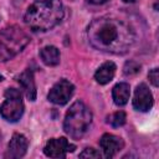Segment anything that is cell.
Instances as JSON below:
<instances>
[{"label":"cell","mask_w":159,"mask_h":159,"mask_svg":"<svg viewBox=\"0 0 159 159\" xmlns=\"http://www.w3.org/2000/svg\"><path fill=\"white\" fill-rule=\"evenodd\" d=\"M63 16L60 0H34L25 14V22L34 31H47L56 26Z\"/></svg>","instance_id":"cell-1"},{"label":"cell","mask_w":159,"mask_h":159,"mask_svg":"<svg viewBox=\"0 0 159 159\" xmlns=\"http://www.w3.org/2000/svg\"><path fill=\"white\" fill-rule=\"evenodd\" d=\"M91 122H92V112L83 102L77 101L70 107L68 112L66 113L63 129L70 137L75 139H80L87 133Z\"/></svg>","instance_id":"cell-2"},{"label":"cell","mask_w":159,"mask_h":159,"mask_svg":"<svg viewBox=\"0 0 159 159\" xmlns=\"http://www.w3.org/2000/svg\"><path fill=\"white\" fill-rule=\"evenodd\" d=\"M29 36L17 26L0 30V61H7L16 56L29 43Z\"/></svg>","instance_id":"cell-3"},{"label":"cell","mask_w":159,"mask_h":159,"mask_svg":"<svg viewBox=\"0 0 159 159\" xmlns=\"http://www.w3.org/2000/svg\"><path fill=\"white\" fill-rule=\"evenodd\" d=\"M24 113V103L21 92L16 88H7L5 91V101L0 106V114L7 122H17Z\"/></svg>","instance_id":"cell-4"},{"label":"cell","mask_w":159,"mask_h":159,"mask_svg":"<svg viewBox=\"0 0 159 159\" xmlns=\"http://www.w3.org/2000/svg\"><path fill=\"white\" fill-rule=\"evenodd\" d=\"M118 37H119V26L117 22L112 20L101 21L99 26L94 32V39L98 41V43L108 48L117 42Z\"/></svg>","instance_id":"cell-5"},{"label":"cell","mask_w":159,"mask_h":159,"mask_svg":"<svg viewBox=\"0 0 159 159\" xmlns=\"http://www.w3.org/2000/svg\"><path fill=\"white\" fill-rule=\"evenodd\" d=\"M73 91H75V86L70 81L60 80L50 89L47 98H48L50 102H52L55 104L63 106V104H66L70 101V98L73 94Z\"/></svg>","instance_id":"cell-6"},{"label":"cell","mask_w":159,"mask_h":159,"mask_svg":"<svg viewBox=\"0 0 159 159\" xmlns=\"http://www.w3.org/2000/svg\"><path fill=\"white\" fill-rule=\"evenodd\" d=\"M76 147L70 144L66 138L50 139L43 148V153L50 158H65L67 153L73 152Z\"/></svg>","instance_id":"cell-7"},{"label":"cell","mask_w":159,"mask_h":159,"mask_svg":"<svg viewBox=\"0 0 159 159\" xmlns=\"http://www.w3.org/2000/svg\"><path fill=\"white\" fill-rule=\"evenodd\" d=\"M153 106V96L152 92L149 91L148 86L145 83H140L137 86L135 92H134V98H133V107L137 111L140 112H147L152 108Z\"/></svg>","instance_id":"cell-8"},{"label":"cell","mask_w":159,"mask_h":159,"mask_svg":"<svg viewBox=\"0 0 159 159\" xmlns=\"http://www.w3.org/2000/svg\"><path fill=\"white\" fill-rule=\"evenodd\" d=\"M29 148V140L24 134L15 133L9 142L7 150L5 153L6 158H21L26 154Z\"/></svg>","instance_id":"cell-9"},{"label":"cell","mask_w":159,"mask_h":159,"mask_svg":"<svg viewBox=\"0 0 159 159\" xmlns=\"http://www.w3.org/2000/svg\"><path fill=\"white\" fill-rule=\"evenodd\" d=\"M99 145H101V148H102V150L107 158H113L120 149H123L124 142L122 138H119L114 134L106 133L101 137Z\"/></svg>","instance_id":"cell-10"},{"label":"cell","mask_w":159,"mask_h":159,"mask_svg":"<svg viewBox=\"0 0 159 159\" xmlns=\"http://www.w3.org/2000/svg\"><path fill=\"white\" fill-rule=\"evenodd\" d=\"M19 83L21 86V88L24 89L26 97L29 101H35L36 99V86H35V80H34V75L31 70H26L24 71L20 76H19Z\"/></svg>","instance_id":"cell-11"},{"label":"cell","mask_w":159,"mask_h":159,"mask_svg":"<svg viewBox=\"0 0 159 159\" xmlns=\"http://www.w3.org/2000/svg\"><path fill=\"white\" fill-rule=\"evenodd\" d=\"M116 65L113 62H104L94 73V78L99 84H107L108 82L112 81V78L114 77L116 73Z\"/></svg>","instance_id":"cell-12"},{"label":"cell","mask_w":159,"mask_h":159,"mask_svg":"<svg viewBox=\"0 0 159 159\" xmlns=\"http://www.w3.org/2000/svg\"><path fill=\"white\" fill-rule=\"evenodd\" d=\"M112 94H113V101L117 106H124L128 102L129 96H130L129 84L125 82H120V83L116 84L113 87Z\"/></svg>","instance_id":"cell-13"},{"label":"cell","mask_w":159,"mask_h":159,"mask_svg":"<svg viewBox=\"0 0 159 159\" xmlns=\"http://www.w3.org/2000/svg\"><path fill=\"white\" fill-rule=\"evenodd\" d=\"M42 62L47 66H56L60 63V51L55 46H45L40 51Z\"/></svg>","instance_id":"cell-14"},{"label":"cell","mask_w":159,"mask_h":159,"mask_svg":"<svg viewBox=\"0 0 159 159\" xmlns=\"http://www.w3.org/2000/svg\"><path fill=\"white\" fill-rule=\"evenodd\" d=\"M125 119H127L125 113L123 111H119V112H116L112 116H109L107 118V123H109L112 127H120L125 123Z\"/></svg>","instance_id":"cell-15"},{"label":"cell","mask_w":159,"mask_h":159,"mask_svg":"<svg viewBox=\"0 0 159 159\" xmlns=\"http://www.w3.org/2000/svg\"><path fill=\"white\" fill-rule=\"evenodd\" d=\"M139 71H140V65L135 61H128V62H125V65L123 67V72L125 76L137 75Z\"/></svg>","instance_id":"cell-16"},{"label":"cell","mask_w":159,"mask_h":159,"mask_svg":"<svg viewBox=\"0 0 159 159\" xmlns=\"http://www.w3.org/2000/svg\"><path fill=\"white\" fill-rule=\"evenodd\" d=\"M80 158H89V159H99L101 158V153L97 152L93 148H86L81 154Z\"/></svg>","instance_id":"cell-17"},{"label":"cell","mask_w":159,"mask_h":159,"mask_svg":"<svg viewBox=\"0 0 159 159\" xmlns=\"http://www.w3.org/2000/svg\"><path fill=\"white\" fill-rule=\"evenodd\" d=\"M148 77H149V81L152 82L153 86H155V87L159 86V71H158V68H153L148 73Z\"/></svg>","instance_id":"cell-18"},{"label":"cell","mask_w":159,"mask_h":159,"mask_svg":"<svg viewBox=\"0 0 159 159\" xmlns=\"http://www.w3.org/2000/svg\"><path fill=\"white\" fill-rule=\"evenodd\" d=\"M87 1L91 2V4H94V5H99V4H104L108 0H87Z\"/></svg>","instance_id":"cell-19"},{"label":"cell","mask_w":159,"mask_h":159,"mask_svg":"<svg viewBox=\"0 0 159 159\" xmlns=\"http://www.w3.org/2000/svg\"><path fill=\"white\" fill-rule=\"evenodd\" d=\"M124 2H135L137 0H123Z\"/></svg>","instance_id":"cell-20"},{"label":"cell","mask_w":159,"mask_h":159,"mask_svg":"<svg viewBox=\"0 0 159 159\" xmlns=\"http://www.w3.org/2000/svg\"><path fill=\"white\" fill-rule=\"evenodd\" d=\"M2 80H4V78H2V76H1V75H0V82H1V81H2Z\"/></svg>","instance_id":"cell-21"},{"label":"cell","mask_w":159,"mask_h":159,"mask_svg":"<svg viewBox=\"0 0 159 159\" xmlns=\"http://www.w3.org/2000/svg\"><path fill=\"white\" fill-rule=\"evenodd\" d=\"M0 137H1V135H0Z\"/></svg>","instance_id":"cell-22"}]
</instances>
